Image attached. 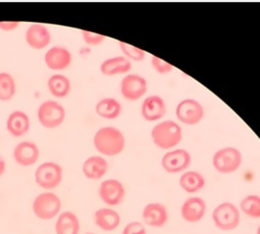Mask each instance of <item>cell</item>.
<instances>
[{
  "instance_id": "cell-9",
  "label": "cell",
  "mask_w": 260,
  "mask_h": 234,
  "mask_svg": "<svg viewBox=\"0 0 260 234\" xmlns=\"http://www.w3.org/2000/svg\"><path fill=\"white\" fill-rule=\"evenodd\" d=\"M191 163V155L185 149H173L165 153L161 158V166L169 174L183 173Z\"/></svg>"
},
{
  "instance_id": "cell-33",
  "label": "cell",
  "mask_w": 260,
  "mask_h": 234,
  "mask_svg": "<svg viewBox=\"0 0 260 234\" xmlns=\"http://www.w3.org/2000/svg\"><path fill=\"white\" fill-rule=\"evenodd\" d=\"M6 169H7L6 160H5V158L2 155H0V177H2L5 174Z\"/></svg>"
},
{
  "instance_id": "cell-20",
  "label": "cell",
  "mask_w": 260,
  "mask_h": 234,
  "mask_svg": "<svg viewBox=\"0 0 260 234\" xmlns=\"http://www.w3.org/2000/svg\"><path fill=\"white\" fill-rule=\"evenodd\" d=\"M133 68V62L124 55L114 56L102 61L100 65V72L105 76H115L127 74Z\"/></svg>"
},
{
  "instance_id": "cell-4",
  "label": "cell",
  "mask_w": 260,
  "mask_h": 234,
  "mask_svg": "<svg viewBox=\"0 0 260 234\" xmlns=\"http://www.w3.org/2000/svg\"><path fill=\"white\" fill-rule=\"evenodd\" d=\"M243 164V154L235 147L219 149L212 156V166L221 174H232Z\"/></svg>"
},
{
  "instance_id": "cell-24",
  "label": "cell",
  "mask_w": 260,
  "mask_h": 234,
  "mask_svg": "<svg viewBox=\"0 0 260 234\" xmlns=\"http://www.w3.org/2000/svg\"><path fill=\"white\" fill-rule=\"evenodd\" d=\"M96 114L107 120H114L122 114V104L115 98L107 97L97 102L95 106Z\"/></svg>"
},
{
  "instance_id": "cell-3",
  "label": "cell",
  "mask_w": 260,
  "mask_h": 234,
  "mask_svg": "<svg viewBox=\"0 0 260 234\" xmlns=\"http://www.w3.org/2000/svg\"><path fill=\"white\" fill-rule=\"evenodd\" d=\"M211 218L219 230L233 231L241 224V210L231 202H223L212 210Z\"/></svg>"
},
{
  "instance_id": "cell-16",
  "label": "cell",
  "mask_w": 260,
  "mask_h": 234,
  "mask_svg": "<svg viewBox=\"0 0 260 234\" xmlns=\"http://www.w3.org/2000/svg\"><path fill=\"white\" fill-rule=\"evenodd\" d=\"M14 159L21 166L34 165L40 157V150L37 144L25 141L21 142L14 148Z\"/></svg>"
},
{
  "instance_id": "cell-11",
  "label": "cell",
  "mask_w": 260,
  "mask_h": 234,
  "mask_svg": "<svg viewBox=\"0 0 260 234\" xmlns=\"http://www.w3.org/2000/svg\"><path fill=\"white\" fill-rule=\"evenodd\" d=\"M98 195L101 201L107 206H118L126 197V189L120 180L110 178L100 183Z\"/></svg>"
},
{
  "instance_id": "cell-6",
  "label": "cell",
  "mask_w": 260,
  "mask_h": 234,
  "mask_svg": "<svg viewBox=\"0 0 260 234\" xmlns=\"http://www.w3.org/2000/svg\"><path fill=\"white\" fill-rule=\"evenodd\" d=\"M64 118H66V111L56 101L47 100L43 102L38 109V120L44 128H56L62 124Z\"/></svg>"
},
{
  "instance_id": "cell-7",
  "label": "cell",
  "mask_w": 260,
  "mask_h": 234,
  "mask_svg": "<svg viewBox=\"0 0 260 234\" xmlns=\"http://www.w3.org/2000/svg\"><path fill=\"white\" fill-rule=\"evenodd\" d=\"M35 180L41 188L54 189L62 181V168L54 161L43 162L36 170Z\"/></svg>"
},
{
  "instance_id": "cell-31",
  "label": "cell",
  "mask_w": 260,
  "mask_h": 234,
  "mask_svg": "<svg viewBox=\"0 0 260 234\" xmlns=\"http://www.w3.org/2000/svg\"><path fill=\"white\" fill-rule=\"evenodd\" d=\"M122 234H147V229L142 222L134 221L124 227Z\"/></svg>"
},
{
  "instance_id": "cell-21",
  "label": "cell",
  "mask_w": 260,
  "mask_h": 234,
  "mask_svg": "<svg viewBox=\"0 0 260 234\" xmlns=\"http://www.w3.org/2000/svg\"><path fill=\"white\" fill-rule=\"evenodd\" d=\"M30 127L29 117L22 111H15L7 120V129L15 138L24 136Z\"/></svg>"
},
{
  "instance_id": "cell-28",
  "label": "cell",
  "mask_w": 260,
  "mask_h": 234,
  "mask_svg": "<svg viewBox=\"0 0 260 234\" xmlns=\"http://www.w3.org/2000/svg\"><path fill=\"white\" fill-rule=\"evenodd\" d=\"M119 47H120L122 53L124 54V56L126 58H128L130 61L132 60L143 61L146 58L147 53L145 50L135 47L130 44H127V43H125V42L119 41Z\"/></svg>"
},
{
  "instance_id": "cell-35",
  "label": "cell",
  "mask_w": 260,
  "mask_h": 234,
  "mask_svg": "<svg viewBox=\"0 0 260 234\" xmlns=\"http://www.w3.org/2000/svg\"><path fill=\"white\" fill-rule=\"evenodd\" d=\"M83 234H94V233H90V232H88V233H83Z\"/></svg>"
},
{
  "instance_id": "cell-2",
  "label": "cell",
  "mask_w": 260,
  "mask_h": 234,
  "mask_svg": "<svg viewBox=\"0 0 260 234\" xmlns=\"http://www.w3.org/2000/svg\"><path fill=\"white\" fill-rule=\"evenodd\" d=\"M151 139L157 148L162 150H173L181 143L183 131L177 122L166 120L153 127L151 130Z\"/></svg>"
},
{
  "instance_id": "cell-22",
  "label": "cell",
  "mask_w": 260,
  "mask_h": 234,
  "mask_svg": "<svg viewBox=\"0 0 260 234\" xmlns=\"http://www.w3.org/2000/svg\"><path fill=\"white\" fill-rule=\"evenodd\" d=\"M55 234H79L80 222L72 211H63L57 216L54 225Z\"/></svg>"
},
{
  "instance_id": "cell-17",
  "label": "cell",
  "mask_w": 260,
  "mask_h": 234,
  "mask_svg": "<svg viewBox=\"0 0 260 234\" xmlns=\"http://www.w3.org/2000/svg\"><path fill=\"white\" fill-rule=\"evenodd\" d=\"M44 60L46 66L53 71H61L67 69L72 61L71 52L64 47L54 46L45 53Z\"/></svg>"
},
{
  "instance_id": "cell-23",
  "label": "cell",
  "mask_w": 260,
  "mask_h": 234,
  "mask_svg": "<svg viewBox=\"0 0 260 234\" xmlns=\"http://www.w3.org/2000/svg\"><path fill=\"white\" fill-rule=\"evenodd\" d=\"M204 176L197 171H185L179 178L180 187L187 194H196L205 186Z\"/></svg>"
},
{
  "instance_id": "cell-1",
  "label": "cell",
  "mask_w": 260,
  "mask_h": 234,
  "mask_svg": "<svg viewBox=\"0 0 260 234\" xmlns=\"http://www.w3.org/2000/svg\"><path fill=\"white\" fill-rule=\"evenodd\" d=\"M94 147L101 155L117 156L121 154L126 146L124 133L114 126L101 127L93 138Z\"/></svg>"
},
{
  "instance_id": "cell-15",
  "label": "cell",
  "mask_w": 260,
  "mask_h": 234,
  "mask_svg": "<svg viewBox=\"0 0 260 234\" xmlns=\"http://www.w3.org/2000/svg\"><path fill=\"white\" fill-rule=\"evenodd\" d=\"M25 41L29 47L36 50L46 48L51 42V34L47 26L41 23L29 25L25 32Z\"/></svg>"
},
{
  "instance_id": "cell-30",
  "label": "cell",
  "mask_w": 260,
  "mask_h": 234,
  "mask_svg": "<svg viewBox=\"0 0 260 234\" xmlns=\"http://www.w3.org/2000/svg\"><path fill=\"white\" fill-rule=\"evenodd\" d=\"M81 37L84 41V43L89 46H99L105 41V36L88 31V30H81Z\"/></svg>"
},
{
  "instance_id": "cell-18",
  "label": "cell",
  "mask_w": 260,
  "mask_h": 234,
  "mask_svg": "<svg viewBox=\"0 0 260 234\" xmlns=\"http://www.w3.org/2000/svg\"><path fill=\"white\" fill-rule=\"evenodd\" d=\"M93 218L95 225L105 232H112L116 230L121 224L120 214L117 210L110 207L97 209L94 212Z\"/></svg>"
},
{
  "instance_id": "cell-29",
  "label": "cell",
  "mask_w": 260,
  "mask_h": 234,
  "mask_svg": "<svg viewBox=\"0 0 260 234\" xmlns=\"http://www.w3.org/2000/svg\"><path fill=\"white\" fill-rule=\"evenodd\" d=\"M151 66L154 69V71L158 74L165 75V74H169L171 73L173 70H174V66L171 65L170 62L164 60L162 58L153 55L151 57Z\"/></svg>"
},
{
  "instance_id": "cell-19",
  "label": "cell",
  "mask_w": 260,
  "mask_h": 234,
  "mask_svg": "<svg viewBox=\"0 0 260 234\" xmlns=\"http://www.w3.org/2000/svg\"><path fill=\"white\" fill-rule=\"evenodd\" d=\"M108 171L107 160L100 155H92L82 163V173L90 180H100Z\"/></svg>"
},
{
  "instance_id": "cell-34",
  "label": "cell",
  "mask_w": 260,
  "mask_h": 234,
  "mask_svg": "<svg viewBox=\"0 0 260 234\" xmlns=\"http://www.w3.org/2000/svg\"><path fill=\"white\" fill-rule=\"evenodd\" d=\"M256 234H260V226L257 228V230H256Z\"/></svg>"
},
{
  "instance_id": "cell-27",
  "label": "cell",
  "mask_w": 260,
  "mask_h": 234,
  "mask_svg": "<svg viewBox=\"0 0 260 234\" xmlns=\"http://www.w3.org/2000/svg\"><path fill=\"white\" fill-rule=\"evenodd\" d=\"M16 94V81L14 77L7 73H0V100L9 101Z\"/></svg>"
},
{
  "instance_id": "cell-12",
  "label": "cell",
  "mask_w": 260,
  "mask_h": 234,
  "mask_svg": "<svg viewBox=\"0 0 260 234\" xmlns=\"http://www.w3.org/2000/svg\"><path fill=\"white\" fill-rule=\"evenodd\" d=\"M142 219L145 226L161 228L169 220L168 208L160 202H150L143 208Z\"/></svg>"
},
{
  "instance_id": "cell-8",
  "label": "cell",
  "mask_w": 260,
  "mask_h": 234,
  "mask_svg": "<svg viewBox=\"0 0 260 234\" xmlns=\"http://www.w3.org/2000/svg\"><path fill=\"white\" fill-rule=\"evenodd\" d=\"M205 116L203 105L196 99L186 98L176 106V118L185 125H197Z\"/></svg>"
},
{
  "instance_id": "cell-25",
  "label": "cell",
  "mask_w": 260,
  "mask_h": 234,
  "mask_svg": "<svg viewBox=\"0 0 260 234\" xmlns=\"http://www.w3.org/2000/svg\"><path fill=\"white\" fill-rule=\"evenodd\" d=\"M47 87L50 94L56 98H64L71 91L70 79L62 74H54L49 77Z\"/></svg>"
},
{
  "instance_id": "cell-14",
  "label": "cell",
  "mask_w": 260,
  "mask_h": 234,
  "mask_svg": "<svg viewBox=\"0 0 260 234\" xmlns=\"http://www.w3.org/2000/svg\"><path fill=\"white\" fill-rule=\"evenodd\" d=\"M207 205L201 197L187 198L180 208V216L186 223L194 224L203 220L206 214Z\"/></svg>"
},
{
  "instance_id": "cell-5",
  "label": "cell",
  "mask_w": 260,
  "mask_h": 234,
  "mask_svg": "<svg viewBox=\"0 0 260 234\" xmlns=\"http://www.w3.org/2000/svg\"><path fill=\"white\" fill-rule=\"evenodd\" d=\"M31 208L34 215L38 219L49 221L60 214L61 201L60 198L52 191H44L34 199Z\"/></svg>"
},
{
  "instance_id": "cell-32",
  "label": "cell",
  "mask_w": 260,
  "mask_h": 234,
  "mask_svg": "<svg viewBox=\"0 0 260 234\" xmlns=\"http://www.w3.org/2000/svg\"><path fill=\"white\" fill-rule=\"evenodd\" d=\"M20 26V22L17 21H0V29L5 31H12Z\"/></svg>"
},
{
  "instance_id": "cell-13",
  "label": "cell",
  "mask_w": 260,
  "mask_h": 234,
  "mask_svg": "<svg viewBox=\"0 0 260 234\" xmlns=\"http://www.w3.org/2000/svg\"><path fill=\"white\" fill-rule=\"evenodd\" d=\"M167 114V104L162 97L150 95L146 97L141 106V115L147 122L161 120Z\"/></svg>"
},
{
  "instance_id": "cell-10",
  "label": "cell",
  "mask_w": 260,
  "mask_h": 234,
  "mask_svg": "<svg viewBox=\"0 0 260 234\" xmlns=\"http://www.w3.org/2000/svg\"><path fill=\"white\" fill-rule=\"evenodd\" d=\"M120 91L128 101H138L144 97L148 91L147 79L139 74H127L122 78Z\"/></svg>"
},
{
  "instance_id": "cell-26",
  "label": "cell",
  "mask_w": 260,
  "mask_h": 234,
  "mask_svg": "<svg viewBox=\"0 0 260 234\" xmlns=\"http://www.w3.org/2000/svg\"><path fill=\"white\" fill-rule=\"evenodd\" d=\"M238 208L248 218L260 219V196L254 194L246 196L242 199Z\"/></svg>"
}]
</instances>
